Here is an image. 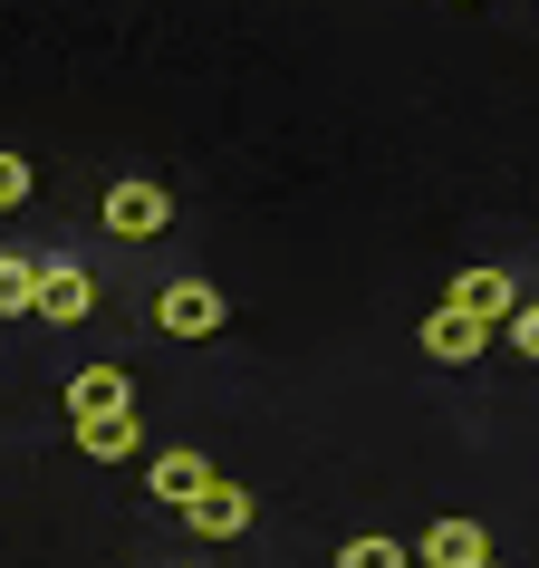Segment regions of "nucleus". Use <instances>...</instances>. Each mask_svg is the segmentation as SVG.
<instances>
[{
  "mask_svg": "<svg viewBox=\"0 0 539 568\" xmlns=\"http://www.w3.org/2000/svg\"><path fill=\"white\" fill-rule=\"evenodd\" d=\"M0 318H39V261L0 251Z\"/></svg>",
  "mask_w": 539,
  "mask_h": 568,
  "instance_id": "obj_10",
  "label": "nucleus"
},
{
  "mask_svg": "<svg viewBox=\"0 0 539 568\" xmlns=\"http://www.w3.org/2000/svg\"><path fill=\"white\" fill-rule=\"evenodd\" d=\"M20 203H30V154L0 145V212H20Z\"/></svg>",
  "mask_w": 539,
  "mask_h": 568,
  "instance_id": "obj_13",
  "label": "nucleus"
},
{
  "mask_svg": "<svg viewBox=\"0 0 539 568\" xmlns=\"http://www.w3.org/2000/svg\"><path fill=\"white\" fill-rule=\"evenodd\" d=\"M183 530H193V539H241V530H251V491H241V481H212L203 501L183 510Z\"/></svg>",
  "mask_w": 539,
  "mask_h": 568,
  "instance_id": "obj_6",
  "label": "nucleus"
},
{
  "mask_svg": "<svg viewBox=\"0 0 539 568\" xmlns=\"http://www.w3.org/2000/svg\"><path fill=\"white\" fill-rule=\"evenodd\" d=\"M424 347H434V357H444V366H472L481 357V347H491V328H481V318H462V308H434V318H424Z\"/></svg>",
  "mask_w": 539,
  "mask_h": 568,
  "instance_id": "obj_7",
  "label": "nucleus"
},
{
  "mask_svg": "<svg viewBox=\"0 0 539 568\" xmlns=\"http://www.w3.org/2000/svg\"><path fill=\"white\" fill-rule=\"evenodd\" d=\"M481 568H501V559H481Z\"/></svg>",
  "mask_w": 539,
  "mask_h": 568,
  "instance_id": "obj_15",
  "label": "nucleus"
},
{
  "mask_svg": "<svg viewBox=\"0 0 539 568\" xmlns=\"http://www.w3.org/2000/svg\"><path fill=\"white\" fill-rule=\"evenodd\" d=\"M222 318H232V300H222L212 280H174V290L154 300V328L164 337H222Z\"/></svg>",
  "mask_w": 539,
  "mask_h": 568,
  "instance_id": "obj_1",
  "label": "nucleus"
},
{
  "mask_svg": "<svg viewBox=\"0 0 539 568\" xmlns=\"http://www.w3.org/2000/svg\"><path fill=\"white\" fill-rule=\"evenodd\" d=\"M444 300L462 308V318H481V328H501L510 308H520V290H510V270H462V280L444 290Z\"/></svg>",
  "mask_w": 539,
  "mask_h": 568,
  "instance_id": "obj_5",
  "label": "nucleus"
},
{
  "mask_svg": "<svg viewBox=\"0 0 539 568\" xmlns=\"http://www.w3.org/2000/svg\"><path fill=\"white\" fill-rule=\"evenodd\" d=\"M337 568H415V559H405V539H376V530H357L347 549H337Z\"/></svg>",
  "mask_w": 539,
  "mask_h": 568,
  "instance_id": "obj_12",
  "label": "nucleus"
},
{
  "mask_svg": "<svg viewBox=\"0 0 539 568\" xmlns=\"http://www.w3.org/2000/svg\"><path fill=\"white\" fill-rule=\"evenodd\" d=\"M212 481H222V473H212L203 453H154V501L193 510V501H203V491H212Z\"/></svg>",
  "mask_w": 539,
  "mask_h": 568,
  "instance_id": "obj_9",
  "label": "nucleus"
},
{
  "mask_svg": "<svg viewBox=\"0 0 539 568\" xmlns=\"http://www.w3.org/2000/svg\"><path fill=\"white\" fill-rule=\"evenodd\" d=\"M106 415H135V376H125V366L68 376V424H106Z\"/></svg>",
  "mask_w": 539,
  "mask_h": 568,
  "instance_id": "obj_3",
  "label": "nucleus"
},
{
  "mask_svg": "<svg viewBox=\"0 0 539 568\" xmlns=\"http://www.w3.org/2000/svg\"><path fill=\"white\" fill-rule=\"evenodd\" d=\"M501 328H510V347H520V357L539 366V300H520V308H510V318H501Z\"/></svg>",
  "mask_w": 539,
  "mask_h": 568,
  "instance_id": "obj_14",
  "label": "nucleus"
},
{
  "mask_svg": "<svg viewBox=\"0 0 539 568\" xmlns=\"http://www.w3.org/2000/svg\"><path fill=\"white\" fill-rule=\"evenodd\" d=\"M88 308H96V280H88V270L39 261V318H49V328H78Z\"/></svg>",
  "mask_w": 539,
  "mask_h": 568,
  "instance_id": "obj_4",
  "label": "nucleus"
},
{
  "mask_svg": "<svg viewBox=\"0 0 539 568\" xmlns=\"http://www.w3.org/2000/svg\"><path fill=\"white\" fill-rule=\"evenodd\" d=\"M96 222L116 241H154L164 222H174V203H164V183H106V203H96Z\"/></svg>",
  "mask_w": 539,
  "mask_h": 568,
  "instance_id": "obj_2",
  "label": "nucleus"
},
{
  "mask_svg": "<svg viewBox=\"0 0 539 568\" xmlns=\"http://www.w3.org/2000/svg\"><path fill=\"white\" fill-rule=\"evenodd\" d=\"M491 559V530L481 520H434L424 530V568H481Z\"/></svg>",
  "mask_w": 539,
  "mask_h": 568,
  "instance_id": "obj_8",
  "label": "nucleus"
},
{
  "mask_svg": "<svg viewBox=\"0 0 539 568\" xmlns=\"http://www.w3.org/2000/svg\"><path fill=\"white\" fill-rule=\"evenodd\" d=\"M78 453H96V463H125V453H145V424H135V415L78 424Z\"/></svg>",
  "mask_w": 539,
  "mask_h": 568,
  "instance_id": "obj_11",
  "label": "nucleus"
}]
</instances>
